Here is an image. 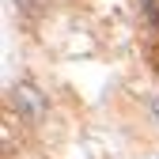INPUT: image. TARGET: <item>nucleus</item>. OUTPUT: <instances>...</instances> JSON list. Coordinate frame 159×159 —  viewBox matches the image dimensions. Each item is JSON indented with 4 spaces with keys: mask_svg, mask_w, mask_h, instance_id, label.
<instances>
[{
    "mask_svg": "<svg viewBox=\"0 0 159 159\" xmlns=\"http://www.w3.org/2000/svg\"><path fill=\"white\" fill-rule=\"evenodd\" d=\"M15 110L23 114L30 125H38V121L46 117V95L38 91L34 84H19V87H15Z\"/></svg>",
    "mask_w": 159,
    "mask_h": 159,
    "instance_id": "f257e3e1",
    "label": "nucleus"
},
{
    "mask_svg": "<svg viewBox=\"0 0 159 159\" xmlns=\"http://www.w3.org/2000/svg\"><path fill=\"white\" fill-rule=\"evenodd\" d=\"M152 117H155V125H159V95L152 98Z\"/></svg>",
    "mask_w": 159,
    "mask_h": 159,
    "instance_id": "f03ea898",
    "label": "nucleus"
}]
</instances>
